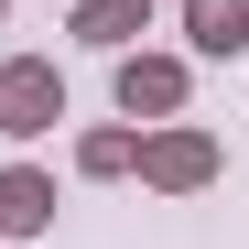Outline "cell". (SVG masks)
Returning a JSON list of instances; mask_svg holds the SVG:
<instances>
[{"label": "cell", "mask_w": 249, "mask_h": 249, "mask_svg": "<svg viewBox=\"0 0 249 249\" xmlns=\"http://www.w3.org/2000/svg\"><path fill=\"white\" fill-rule=\"evenodd\" d=\"M130 174H141L152 195H206V184H217V130H195V119H152Z\"/></svg>", "instance_id": "1"}, {"label": "cell", "mask_w": 249, "mask_h": 249, "mask_svg": "<svg viewBox=\"0 0 249 249\" xmlns=\"http://www.w3.org/2000/svg\"><path fill=\"white\" fill-rule=\"evenodd\" d=\"M54 119H65L54 54H11V65H0V141H33V130H54Z\"/></svg>", "instance_id": "2"}, {"label": "cell", "mask_w": 249, "mask_h": 249, "mask_svg": "<svg viewBox=\"0 0 249 249\" xmlns=\"http://www.w3.org/2000/svg\"><path fill=\"white\" fill-rule=\"evenodd\" d=\"M184 54H119V119H184Z\"/></svg>", "instance_id": "3"}, {"label": "cell", "mask_w": 249, "mask_h": 249, "mask_svg": "<svg viewBox=\"0 0 249 249\" xmlns=\"http://www.w3.org/2000/svg\"><path fill=\"white\" fill-rule=\"evenodd\" d=\"M54 228V174L44 162H0V238H44Z\"/></svg>", "instance_id": "4"}, {"label": "cell", "mask_w": 249, "mask_h": 249, "mask_svg": "<svg viewBox=\"0 0 249 249\" xmlns=\"http://www.w3.org/2000/svg\"><path fill=\"white\" fill-rule=\"evenodd\" d=\"M184 44L195 54H249V0H184Z\"/></svg>", "instance_id": "5"}, {"label": "cell", "mask_w": 249, "mask_h": 249, "mask_svg": "<svg viewBox=\"0 0 249 249\" xmlns=\"http://www.w3.org/2000/svg\"><path fill=\"white\" fill-rule=\"evenodd\" d=\"M130 33H152V0H76V44L130 54Z\"/></svg>", "instance_id": "6"}, {"label": "cell", "mask_w": 249, "mask_h": 249, "mask_svg": "<svg viewBox=\"0 0 249 249\" xmlns=\"http://www.w3.org/2000/svg\"><path fill=\"white\" fill-rule=\"evenodd\" d=\"M130 162H141V130H119V119H108V130H76V174H87V184H119Z\"/></svg>", "instance_id": "7"}, {"label": "cell", "mask_w": 249, "mask_h": 249, "mask_svg": "<svg viewBox=\"0 0 249 249\" xmlns=\"http://www.w3.org/2000/svg\"><path fill=\"white\" fill-rule=\"evenodd\" d=\"M0 11H11V0H0Z\"/></svg>", "instance_id": "8"}]
</instances>
